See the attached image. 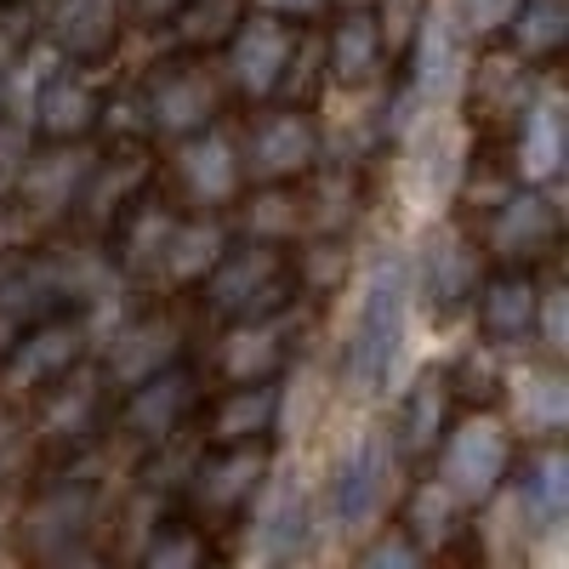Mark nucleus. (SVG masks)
Wrapping results in <instances>:
<instances>
[{"label": "nucleus", "mask_w": 569, "mask_h": 569, "mask_svg": "<svg viewBox=\"0 0 569 569\" xmlns=\"http://www.w3.org/2000/svg\"><path fill=\"white\" fill-rule=\"evenodd\" d=\"M188 7V0H126V18L142 29H171V18Z\"/></svg>", "instance_id": "obj_40"}, {"label": "nucleus", "mask_w": 569, "mask_h": 569, "mask_svg": "<svg viewBox=\"0 0 569 569\" xmlns=\"http://www.w3.org/2000/svg\"><path fill=\"white\" fill-rule=\"evenodd\" d=\"M194 291H200V308L217 325H246V319L291 313L302 302L297 251L279 246V240H257V233H233Z\"/></svg>", "instance_id": "obj_1"}, {"label": "nucleus", "mask_w": 569, "mask_h": 569, "mask_svg": "<svg viewBox=\"0 0 569 569\" xmlns=\"http://www.w3.org/2000/svg\"><path fill=\"white\" fill-rule=\"evenodd\" d=\"M337 7H376V0H337Z\"/></svg>", "instance_id": "obj_42"}, {"label": "nucleus", "mask_w": 569, "mask_h": 569, "mask_svg": "<svg viewBox=\"0 0 569 569\" xmlns=\"http://www.w3.org/2000/svg\"><path fill=\"white\" fill-rule=\"evenodd\" d=\"M98 114H103V86L91 80L86 63H63L40 80L29 131L34 142H91L98 137Z\"/></svg>", "instance_id": "obj_23"}, {"label": "nucleus", "mask_w": 569, "mask_h": 569, "mask_svg": "<svg viewBox=\"0 0 569 569\" xmlns=\"http://www.w3.org/2000/svg\"><path fill=\"white\" fill-rule=\"evenodd\" d=\"M206 370L194 359H171L149 376H137L131 388L114 393V416H109V433L131 439L137 450H154L166 439H182L188 427H194V410L206 399Z\"/></svg>", "instance_id": "obj_9"}, {"label": "nucleus", "mask_w": 569, "mask_h": 569, "mask_svg": "<svg viewBox=\"0 0 569 569\" xmlns=\"http://www.w3.org/2000/svg\"><path fill=\"white\" fill-rule=\"evenodd\" d=\"M233 240V222L228 211H182L171 240H166V257H160V279L166 291H194L206 279V268L222 257V246Z\"/></svg>", "instance_id": "obj_29"}, {"label": "nucleus", "mask_w": 569, "mask_h": 569, "mask_svg": "<svg viewBox=\"0 0 569 569\" xmlns=\"http://www.w3.org/2000/svg\"><path fill=\"white\" fill-rule=\"evenodd\" d=\"M126 0H58L52 23H46V40L63 63H86L98 69L114 58V46L126 34Z\"/></svg>", "instance_id": "obj_28"}, {"label": "nucleus", "mask_w": 569, "mask_h": 569, "mask_svg": "<svg viewBox=\"0 0 569 569\" xmlns=\"http://www.w3.org/2000/svg\"><path fill=\"white\" fill-rule=\"evenodd\" d=\"M240 525L251 530V552L262 563H291L313 541V507L297 485H273V472H268V485L257 490V501L246 507Z\"/></svg>", "instance_id": "obj_27"}, {"label": "nucleus", "mask_w": 569, "mask_h": 569, "mask_svg": "<svg viewBox=\"0 0 569 569\" xmlns=\"http://www.w3.org/2000/svg\"><path fill=\"white\" fill-rule=\"evenodd\" d=\"M512 12H518V0H456L450 23H456V34L467 46H501Z\"/></svg>", "instance_id": "obj_38"}, {"label": "nucleus", "mask_w": 569, "mask_h": 569, "mask_svg": "<svg viewBox=\"0 0 569 569\" xmlns=\"http://www.w3.org/2000/svg\"><path fill=\"white\" fill-rule=\"evenodd\" d=\"M501 46L536 74L558 69L569 52V0H518Z\"/></svg>", "instance_id": "obj_32"}, {"label": "nucleus", "mask_w": 569, "mask_h": 569, "mask_svg": "<svg viewBox=\"0 0 569 569\" xmlns=\"http://www.w3.org/2000/svg\"><path fill=\"white\" fill-rule=\"evenodd\" d=\"M268 472H273V439L200 445L177 485V507L188 518H200L206 530H233L246 518V507L257 501V490L268 485Z\"/></svg>", "instance_id": "obj_7"}, {"label": "nucleus", "mask_w": 569, "mask_h": 569, "mask_svg": "<svg viewBox=\"0 0 569 569\" xmlns=\"http://www.w3.org/2000/svg\"><path fill=\"white\" fill-rule=\"evenodd\" d=\"M472 325L479 342L496 353L530 348L536 342V319H541V268H490L472 284Z\"/></svg>", "instance_id": "obj_17"}, {"label": "nucleus", "mask_w": 569, "mask_h": 569, "mask_svg": "<svg viewBox=\"0 0 569 569\" xmlns=\"http://www.w3.org/2000/svg\"><path fill=\"white\" fill-rule=\"evenodd\" d=\"M472 240L496 268H547L563 251V211L547 182H507L490 206H479Z\"/></svg>", "instance_id": "obj_8"}, {"label": "nucleus", "mask_w": 569, "mask_h": 569, "mask_svg": "<svg viewBox=\"0 0 569 569\" xmlns=\"http://www.w3.org/2000/svg\"><path fill=\"white\" fill-rule=\"evenodd\" d=\"M182 206L171 200V188L154 177L142 194L103 228V251H109V268L126 273L131 284H154L160 279V257H166V240L177 228Z\"/></svg>", "instance_id": "obj_16"}, {"label": "nucleus", "mask_w": 569, "mask_h": 569, "mask_svg": "<svg viewBox=\"0 0 569 569\" xmlns=\"http://www.w3.org/2000/svg\"><path fill=\"white\" fill-rule=\"evenodd\" d=\"M456 393H450V376L445 365H427L410 376V388L393 399V416H388V445L399 456V467H421L433 456V445L445 439V427L456 416Z\"/></svg>", "instance_id": "obj_20"}, {"label": "nucleus", "mask_w": 569, "mask_h": 569, "mask_svg": "<svg viewBox=\"0 0 569 569\" xmlns=\"http://www.w3.org/2000/svg\"><path fill=\"white\" fill-rule=\"evenodd\" d=\"M319 160H325V131H319L313 109L284 103V98L251 109V120L240 131L246 182H302Z\"/></svg>", "instance_id": "obj_13"}, {"label": "nucleus", "mask_w": 569, "mask_h": 569, "mask_svg": "<svg viewBox=\"0 0 569 569\" xmlns=\"http://www.w3.org/2000/svg\"><path fill=\"white\" fill-rule=\"evenodd\" d=\"M297 40H302V23L279 18V12H262V7H246L240 23L228 29V40L217 46V58H222L217 69H222L228 98H240L246 109L273 103L284 91V74H291Z\"/></svg>", "instance_id": "obj_10"}, {"label": "nucleus", "mask_w": 569, "mask_h": 569, "mask_svg": "<svg viewBox=\"0 0 569 569\" xmlns=\"http://www.w3.org/2000/svg\"><path fill=\"white\" fill-rule=\"evenodd\" d=\"M246 7H251V0H188V7L171 18L177 46H182V52H217V46L228 40V29L240 23Z\"/></svg>", "instance_id": "obj_36"}, {"label": "nucleus", "mask_w": 569, "mask_h": 569, "mask_svg": "<svg viewBox=\"0 0 569 569\" xmlns=\"http://www.w3.org/2000/svg\"><path fill=\"white\" fill-rule=\"evenodd\" d=\"M142 530H149L137 547L142 569H200L206 558H217V530H206L200 518H188L182 507L160 512L154 525H142Z\"/></svg>", "instance_id": "obj_34"}, {"label": "nucleus", "mask_w": 569, "mask_h": 569, "mask_svg": "<svg viewBox=\"0 0 569 569\" xmlns=\"http://www.w3.org/2000/svg\"><path fill=\"white\" fill-rule=\"evenodd\" d=\"M160 177V166L149 160V142H109V149L86 166V182H80V194H74V217L86 233H98L103 240V228L142 194Z\"/></svg>", "instance_id": "obj_18"}, {"label": "nucleus", "mask_w": 569, "mask_h": 569, "mask_svg": "<svg viewBox=\"0 0 569 569\" xmlns=\"http://www.w3.org/2000/svg\"><path fill=\"white\" fill-rule=\"evenodd\" d=\"M131 91L142 103L149 142H182L206 131L211 120H222L228 109V86H222V69H211V52H171Z\"/></svg>", "instance_id": "obj_6"}, {"label": "nucleus", "mask_w": 569, "mask_h": 569, "mask_svg": "<svg viewBox=\"0 0 569 569\" xmlns=\"http://www.w3.org/2000/svg\"><path fill=\"white\" fill-rule=\"evenodd\" d=\"M23 552L40 563H74L98 536V485L80 479V467L46 472L23 501Z\"/></svg>", "instance_id": "obj_11"}, {"label": "nucleus", "mask_w": 569, "mask_h": 569, "mask_svg": "<svg viewBox=\"0 0 569 569\" xmlns=\"http://www.w3.org/2000/svg\"><path fill=\"white\" fill-rule=\"evenodd\" d=\"M188 353V330H182V319L171 313V308H142V313H131L114 337H109V348L103 353H91L103 365V376L114 382V393L120 388H131L137 376H149V370H160V365H171V359H182Z\"/></svg>", "instance_id": "obj_25"}, {"label": "nucleus", "mask_w": 569, "mask_h": 569, "mask_svg": "<svg viewBox=\"0 0 569 569\" xmlns=\"http://www.w3.org/2000/svg\"><path fill=\"white\" fill-rule=\"evenodd\" d=\"M507 137H512V142H507V171H512V182H547V188H552L558 171H563V149H569L558 86H541V80H536L525 114L512 120Z\"/></svg>", "instance_id": "obj_26"}, {"label": "nucleus", "mask_w": 569, "mask_h": 569, "mask_svg": "<svg viewBox=\"0 0 569 569\" xmlns=\"http://www.w3.org/2000/svg\"><path fill=\"white\" fill-rule=\"evenodd\" d=\"M29 421L18 416V405L0 399V496H18L23 490V472H29Z\"/></svg>", "instance_id": "obj_39"}, {"label": "nucleus", "mask_w": 569, "mask_h": 569, "mask_svg": "<svg viewBox=\"0 0 569 569\" xmlns=\"http://www.w3.org/2000/svg\"><path fill=\"white\" fill-rule=\"evenodd\" d=\"M291 342H297V308L273 313V319L222 325L211 370H217V382H284V370H291Z\"/></svg>", "instance_id": "obj_21"}, {"label": "nucleus", "mask_w": 569, "mask_h": 569, "mask_svg": "<svg viewBox=\"0 0 569 569\" xmlns=\"http://www.w3.org/2000/svg\"><path fill=\"white\" fill-rule=\"evenodd\" d=\"M405 308H410V273L405 257H376L365 284H359V302H353V325H348V342H342V376L359 399H382L393 382V365L405 348Z\"/></svg>", "instance_id": "obj_2"}, {"label": "nucleus", "mask_w": 569, "mask_h": 569, "mask_svg": "<svg viewBox=\"0 0 569 569\" xmlns=\"http://www.w3.org/2000/svg\"><path fill=\"white\" fill-rule=\"evenodd\" d=\"M507 485L518 496V518L536 536H558L569 518V450L558 439H530L525 450H512Z\"/></svg>", "instance_id": "obj_22"}, {"label": "nucleus", "mask_w": 569, "mask_h": 569, "mask_svg": "<svg viewBox=\"0 0 569 569\" xmlns=\"http://www.w3.org/2000/svg\"><path fill=\"white\" fill-rule=\"evenodd\" d=\"M399 525H405V536H410L427 558H456V552L472 541L467 507H461L450 490H439L433 479L416 485V490L405 496V507H399Z\"/></svg>", "instance_id": "obj_31"}, {"label": "nucleus", "mask_w": 569, "mask_h": 569, "mask_svg": "<svg viewBox=\"0 0 569 569\" xmlns=\"http://www.w3.org/2000/svg\"><path fill=\"white\" fill-rule=\"evenodd\" d=\"M330 29H319V52H325V86L365 91L388 74V46L382 23L370 7H330Z\"/></svg>", "instance_id": "obj_24"}, {"label": "nucleus", "mask_w": 569, "mask_h": 569, "mask_svg": "<svg viewBox=\"0 0 569 569\" xmlns=\"http://www.w3.org/2000/svg\"><path fill=\"white\" fill-rule=\"evenodd\" d=\"M512 427L496 410H456L445 439L433 445V485L450 490L467 512L490 507L507 490V472H512Z\"/></svg>", "instance_id": "obj_5"}, {"label": "nucleus", "mask_w": 569, "mask_h": 569, "mask_svg": "<svg viewBox=\"0 0 569 569\" xmlns=\"http://www.w3.org/2000/svg\"><path fill=\"white\" fill-rule=\"evenodd\" d=\"M91 353H98V325H91L86 302L40 313L34 325H23L18 337L0 348V399L29 405L40 388H52L58 376H69Z\"/></svg>", "instance_id": "obj_4"}, {"label": "nucleus", "mask_w": 569, "mask_h": 569, "mask_svg": "<svg viewBox=\"0 0 569 569\" xmlns=\"http://www.w3.org/2000/svg\"><path fill=\"white\" fill-rule=\"evenodd\" d=\"M410 273V297L427 308V319H456L472 302V284H479V240H472L467 222H439L421 233L416 262H405Z\"/></svg>", "instance_id": "obj_14"}, {"label": "nucleus", "mask_w": 569, "mask_h": 569, "mask_svg": "<svg viewBox=\"0 0 569 569\" xmlns=\"http://www.w3.org/2000/svg\"><path fill=\"white\" fill-rule=\"evenodd\" d=\"M501 399H512V410H518V421H525L530 439H558L569 427V376H563V359L547 353L525 376H507Z\"/></svg>", "instance_id": "obj_33"}, {"label": "nucleus", "mask_w": 569, "mask_h": 569, "mask_svg": "<svg viewBox=\"0 0 569 569\" xmlns=\"http://www.w3.org/2000/svg\"><path fill=\"white\" fill-rule=\"evenodd\" d=\"M530 91H536V69H525L512 52H507V58L472 63V74H467L472 126H485V131H512V120L525 114V103H530Z\"/></svg>", "instance_id": "obj_30"}, {"label": "nucleus", "mask_w": 569, "mask_h": 569, "mask_svg": "<svg viewBox=\"0 0 569 569\" xmlns=\"http://www.w3.org/2000/svg\"><path fill=\"white\" fill-rule=\"evenodd\" d=\"M353 563L359 569H416V563H427V552L405 536L399 518H382V525H370L353 541Z\"/></svg>", "instance_id": "obj_37"}, {"label": "nucleus", "mask_w": 569, "mask_h": 569, "mask_svg": "<svg viewBox=\"0 0 569 569\" xmlns=\"http://www.w3.org/2000/svg\"><path fill=\"white\" fill-rule=\"evenodd\" d=\"M0 7H23V0H0Z\"/></svg>", "instance_id": "obj_43"}, {"label": "nucleus", "mask_w": 569, "mask_h": 569, "mask_svg": "<svg viewBox=\"0 0 569 569\" xmlns=\"http://www.w3.org/2000/svg\"><path fill=\"white\" fill-rule=\"evenodd\" d=\"M445 376H450V393H456V405L461 410H496V399L507 393V370H501V353L496 348H472V353H461L456 365H445Z\"/></svg>", "instance_id": "obj_35"}, {"label": "nucleus", "mask_w": 569, "mask_h": 569, "mask_svg": "<svg viewBox=\"0 0 569 569\" xmlns=\"http://www.w3.org/2000/svg\"><path fill=\"white\" fill-rule=\"evenodd\" d=\"M279 410H284L279 382H217V388H206V399H200L194 427H188V433H200V445L273 439Z\"/></svg>", "instance_id": "obj_19"}, {"label": "nucleus", "mask_w": 569, "mask_h": 569, "mask_svg": "<svg viewBox=\"0 0 569 569\" xmlns=\"http://www.w3.org/2000/svg\"><path fill=\"white\" fill-rule=\"evenodd\" d=\"M251 7L262 12H279V18H291V23H319L337 0H251Z\"/></svg>", "instance_id": "obj_41"}, {"label": "nucleus", "mask_w": 569, "mask_h": 569, "mask_svg": "<svg viewBox=\"0 0 569 569\" xmlns=\"http://www.w3.org/2000/svg\"><path fill=\"white\" fill-rule=\"evenodd\" d=\"M171 200L182 211H228L246 188V166H240V137H233L222 120H211L206 131L177 142L171 160Z\"/></svg>", "instance_id": "obj_15"}, {"label": "nucleus", "mask_w": 569, "mask_h": 569, "mask_svg": "<svg viewBox=\"0 0 569 569\" xmlns=\"http://www.w3.org/2000/svg\"><path fill=\"white\" fill-rule=\"evenodd\" d=\"M29 416V445L40 456L46 472H63L80 467L91 450L109 439V416H114V382L103 376L98 359L74 365L69 376H58L52 388H40Z\"/></svg>", "instance_id": "obj_3"}, {"label": "nucleus", "mask_w": 569, "mask_h": 569, "mask_svg": "<svg viewBox=\"0 0 569 569\" xmlns=\"http://www.w3.org/2000/svg\"><path fill=\"white\" fill-rule=\"evenodd\" d=\"M393 479H399V456L388 445V433H359L325 479V525L337 536H365L370 525L388 518L393 501Z\"/></svg>", "instance_id": "obj_12"}]
</instances>
